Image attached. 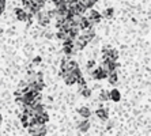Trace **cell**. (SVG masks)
Instances as JSON below:
<instances>
[{
    "label": "cell",
    "mask_w": 151,
    "mask_h": 136,
    "mask_svg": "<svg viewBox=\"0 0 151 136\" xmlns=\"http://www.w3.org/2000/svg\"><path fill=\"white\" fill-rule=\"evenodd\" d=\"M86 12H87V8L84 7L83 4L81 3V0H79V1H78V4H76V7H75V14L76 15H84L86 14Z\"/></svg>",
    "instance_id": "cell-16"
},
{
    "label": "cell",
    "mask_w": 151,
    "mask_h": 136,
    "mask_svg": "<svg viewBox=\"0 0 151 136\" xmlns=\"http://www.w3.org/2000/svg\"><path fill=\"white\" fill-rule=\"evenodd\" d=\"M35 18H37V23H38L40 26H42V27H46V26L50 23V18H49V15H48V11H45V10L38 11V12L35 14Z\"/></svg>",
    "instance_id": "cell-2"
},
{
    "label": "cell",
    "mask_w": 151,
    "mask_h": 136,
    "mask_svg": "<svg viewBox=\"0 0 151 136\" xmlns=\"http://www.w3.org/2000/svg\"><path fill=\"white\" fill-rule=\"evenodd\" d=\"M21 121H22V125L25 127V128H27L30 124H33V122L35 121V119H34V116H33V114L23 113V114L21 116Z\"/></svg>",
    "instance_id": "cell-6"
},
{
    "label": "cell",
    "mask_w": 151,
    "mask_h": 136,
    "mask_svg": "<svg viewBox=\"0 0 151 136\" xmlns=\"http://www.w3.org/2000/svg\"><path fill=\"white\" fill-rule=\"evenodd\" d=\"M90 76H91L94 80H102V79H106V76H108V72H106L105 70H102L101 67H97V68L94 67V68L91 70Z\"/></svg>",
    "instance_id": "cell-4"
},
{
    "label": "cell",
    "mask_w": 151,
    "mask_h": 136,
    "mask_svg": "<svg viewBox=\"0 0 151 136\" xmlns=\"http://www.w3.org/2000/svg\"><path fill=\"white\" fill-rule=\"evenodd\" d=\"M99 101H102V102L109 101V91L102 90L101 93H99Z\"/></svg>",
    "instance_id": "cell-21"
},
{
    "label": "cell",
    "mask_w": 151,
    "mask_h": 136,
    "mask_svg": "<svg viewBox=\"0 0 151 136\" xmlns=\"http://www.w3.org/2000/svg\"><path fill=\"white\" fill-rule=\"evenodd\" d=\"M65 35H67V32L65 30H61V29H59L56 33V38L59 40V41H63L64 38H65Z\"/></svg>",
    "instance_id": "cell-23"
},
{
    "label": "cell",
    "mask_w": 151,
    "mask_h": 136,
    "mask_svg": "<svg viewBox=\"0 0 151 136\" xmlns=\"http://www.w3.org/2000/svg\"><path fill=\"white\" fill-rule=\"evenodd\" d=\"M113 14H114V10H113L112 7H108L101 15H102V18H112Z\"/></svg>",
    "instance_id": "cell-20"
},
{
    "label": "cell",
    "mask_w": 151,
    "mask_h": 136,
    "mask_svg": "<svg viewBox=\"0 0 151 136\" xmlns=\"http://www.w3.org/2000/svg\"><path fill=\"white\" fill-rule=\"evenodd\" d=\"M63 79H64V82H65V84H67V86H72V84L76 83V76H75L71 71L67 73V75H64Z\"/></svg>",
    "instance_id": "cell-11"
},
{
    "label": "cell",
    "mask_w": 151,
    "mask_h": 136,
    "mask_svg": "<svg viewBox=\"0 0 151 136\" xmlns=\"http://www.w3.org/2000/svg\"><path fill=\"white\" fill-rule=\"evenodd\" d=\"M101 68L102 70H105L106 72L117 71V68H119V63H117V61H113V60H109V59H104L102 60V64H101Z\"/></svg>",
    "instance_id": "cell-3"
},
{
    "label": "cell",
    "mask_w": 151,
    "mask_h": 136,
    "mask_svg": "<svg viewBox=\"0 0 151 136\" xmlns=\"http://www.w3.org/2000/svg\"><path fill=\"white\" fill-rule=\"evenodd\" d=\"M52 3L55 4L56 7H57V6H61V4H65V3H64V0H52Z\"/></svg>",
    "instance_id": "cell-26"
},
{
    "label": "cell",
    "mask_w": 151,
    "mask_h": 136,
    "mask_svg": "<svg viewBox=\"0 0 151 136\" xmlns=\"http://www.w3.org/2000/svg\"><path fill=\"white\" fill-rule=\"evenodd\" d=\"M97 1H98V0H81V3L83 4L87 10H90V8L94 7V4L97 3Z\"/></svg>",
    "instance_id": "cell-19"
},
{
    "label": "cell",
    "mask_w": 151,
    "mask_h": 136,
    "mask_svg": "<svg viewBox=\"0 0 151 136\" xmlns=\"http://www.w3.org/2000/svg\"><path fill=\"white\" fill-rule=\"evenodd\" d=\"M78 113H79L81 117H83V119H88V117L91 116V110H90L87 106H81V108L78 109Z\"/></svg>",
    "instance_id": "cell-14"
},
{
    "label": "cell",
    "mask_w": 151,
    "mask_h": 136,
    "mask_svg": "<svg viewBox=\"0 0 151 136\" xmlns=\"http://www.w3.org/2000/svg\"><path fill=\"white\" fill-rule=\"evenodd\" d=\"M27 129L33 136H45L46 135L45 124H40V122H37V121H34L33 124H30V125L27 127Z\"/></svg>",
    "instance_id": "cell-1"
},
{
    "label": "cell",
    "mask_w": 151,
    "mask_h": 136,
    "mask_svg": "<svg viewBox=\"0 0 151 136\" xmlns=\"http://www.w3.org/2000/svg\"><path fill=\"white\" fill-rule=\"evenodd\" d=\"M33 63H34V64H37V65H38V64L41 63V57H40V56L34 57V59H33Z\"/></svg>",
    "instance_id": "cell-27"
},
{
    "label": "cell",
    "mask_w": 151,
    "mask_h": 136,
    "mask_svg": "<svg viewBox=\"0 0 151 136\" xmlns=\"http://www.w3.org/2000/svg\"><path fill=\"white\" fill-rule=\"evenodd\" d=\"M105 59H109V60H113V61H117L119 60V52H117L116 49H110L108 50V55H106Z\"/></svg>",
    "instance_id": "cell-17"
},
{
    "label": "cell",
    "mask_w": 151,
    "mask_h": 136,
    "mask_svg": "<svg viewBox=\"0 0 151 136\" xmlns=\"http://www.w3.org/2000/svg\"><path fill=\"white\" fill-rule=\"evenodd\" d=\"M93 26H94V24L88 21L87 17L82 15V17H81V21H79V27H81V30H84V29H88V27H93Z\"/></svg>",
    "instance_id": "cell-10"
},
{
    "label": "cell",
    "mask_w": 151,
    "mask_h": 136,
    "mask_svg": "<svg viewBox=\"0 0 151 136\" xmlns=\"http://www.w3.org/2000/svg\"><path fill=\"white\" fill-rule=\"evenodd\" d=\"M0 124H1V114H0Z\"/></svg>",
    "instance_id": "cell-29"
},
{
    "label": "cell",
    "mask_w": 151,
    "mask_h": 136,
    "mask_svg": "<svg viewBox=\"0 0 151 136\" xmlns=\"http://www.w3.org/2000/svg\"><path fill=\"white\" fill-rule=\"evenodd\" d=\"M34 119L37 122H40V124H46V122L49 121V116H48V113L44 112V113H40V114L34 116Z\"/></svg>",
    "instance_id": "cell-13"
},
{
    "label": "cell",
    "mask_w": 151,
    "mask_h": 136,
    "mask_svg": "<svg viewBox=\"0 0 151 136\" xmlns=\"http://www.w3.org/2000/svg\"><path fill=\"white\" fill-rule=\"evenodd\" d=\"M82 35H83L84 38H86V41L90 42V41H93V40H94V37H95V30L93 27L84 29L83 33H82Z\"/></svg>",
    "instance_id": "cell-9"
},
{
    "label": "cell",
    "mask_w": 151,
    "mask_h": 136,
    "mask_svg": "<svg viewBox=\"0 0 151 136\" xmlns=\"http://www.w3.org/2000/svg\"><path fill=\"white\" fill-rule=\"evenodd\" d=\"M109 99H112L113 102H119L121 99V95H120V91L117 89H113L112 91H109Z\"/></svg>",
    "instance_id": "cell-15"
},
{
    "label": "cell",
    "mask_w": 151,
    "mask_h": 136,
    "mask_svg": "<svg viewBox=\"0 0 151 136\" xmlns=\"http://www.w3.org/2000/svg\"><path fill=\"white\" fill-rule=\"evenodd\" d=\"M95 114H97V117H98L99 120H102V121H106V120L109 119V112H108L106 108H98L95 110Z\"/></svg>",
    "instance_id": "cell-8"
},
{
    "label": "cell",
    "mask_w": 151,
    "mask_h": 136,
    "mask_svg": "<svg viewBox=\"0 0 151 136\" xmlns=\"http://www.w3.org/2000/svg\"><path fill=\"white\" fill-rule=\"evenodd\" d=\"M22 6H23V10L27 12L29 8L33 6V1H32V0H22Z\"/></svg>",
    "instance_id": "cell-24"
},
{
    "label": "cell",
    "mask_w": 151,
    "mask_h": 136,
    "mask_svg": "<svg viewBox=\"0 0 151 136\" xmlns=\"http://www.w3.org/2000/svg\"><path fill=\"white\" fill-rule=\"evenodd\" d=\"M1 14H3V10H1V8H0V15H1Z\"/></svg>",
    "instance_id": "cell-28"
},
{
    "label": "cell",
    "mask_w": 151,
    "mask_h": 136,
    "mask_svg": "<svg viewBox=\"0 0 151 136\" xmlns=\"http://www.w3.org/2000/svg\"><path fill=\"white\" fill-rule=\"evenodd\" d=\"M63 52L65 53V56H67V57L72 56V55L75 53V50H74V45H64V46H63Z\"/></svg>",
    "instance_id": "cell-18"
},
{
    "label": "cell",
    "mask_w": 151,
    "mask_h": 136,
    "mask_svg": "<svg viewBox=\"0 0 151 136\" xmlns=\"http://www.w3.org/2000/svg\"><path fill=\"white\" fill-rule=\"evenodd\" d=\"M79 93H81V95H83L84 98H88L90 95H91V90H90L87 86H86V87H83V89H81V90H79Z\"/></svg>",
    "instance_id": "cell-22"
},
{
    "label": "cell",
    "mask_w": 151,
    "mask_h": 136,
    "mask_svg": "<svg viewBox=\"0 0 151 136\" xmlns=\"http://www.w3.org/2000/svg\"><path fill=\"white\" fill-rule=\"evenodd\" d=\"M87 19H88L90 22H91L93 24H95V23H99V22H101L102 15L99 14V12H98L97 10H93V8H90V10H88Z\"/></svg>",
    "instance_id": "cell-5"
},
{
    "label": "cell",
    "mask_w": 151,
    "mask_h": 136,
    "mask_svg": "<svg viewBox=\"0 0 151 136\" xmlns=\"http://www.w3.org/2000/svg\"><path fill=\"white\" fill-rule=\"evenodd\" d=\"M78 128H79V131L81 132H87L88 128H90V121H88V119H83L79 121V124H78Z\"/></svg>",
    "instance_id": "cell-12"
},
{
    "label": "cell",
    "mask_w": 151,
    "mask_h": 136,
    "mask_svg": "<svg viewBox=\"0 0 151 136\" xmlns=\"http://www.w3.org/2000/svg\"><path fill=\"white\" fill-rule=\"evenodd\" d=\"M95 67V61L94 60H88L87 61V70H93Z\"/></svg>",
    "instance_id": "cell-25"
},
{
    "label": "cell",
    "mask_w": 151,
    "mask_h": 136,
    "mask_svg": "<svg viewBox=\"0 0 151 136\" xmlns=\"http://www.w3.org/2000/svg\"><path fill=\"white\" fill-rule=\"evenodd\" d=\"M14 14H15V17H17L18 21H21V22H26L27 21V18H29V14L23 10V8H15Z\"/></svg>",
    "instance_id": "cell-7"
}]
</instances>
